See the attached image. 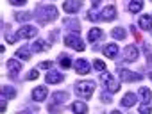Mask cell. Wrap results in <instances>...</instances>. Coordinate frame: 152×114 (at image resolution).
Returning a JSON list of instances; mask_svg holds the SVG:
<instances>
[{"mask_svg": "<svg viewBox=\"0 0 152 114\" xmlns=\"http://www.w3.org/2000/svg\"><path fill=\"white\" fill-rule=\"evenodd\" d=\"M64 45L70 46V48H73V50H77V52H83V50L86 48L84 41L79 38L77 32H70V34H66V36H64Z\"/></svg>", "mask_w": 152, "mask_h": 114, "instance_id": "1", "label": "cell"}, {"mask_svg": "<svg viewBox=\"0 0 152 114\" xmlns=\"http://www.w3.org/2000/svg\"><path fill=\"white\" fill-rule=\"evenodd\" d=\"M57 14H59V11H57L56 6H43V7H39V22L41 23L57 20Z\"/></svg>", "mask_w": 152, "mask_h": 114, "instance_id": "2", "label": "cell"}, {"mask_svg": "<svg viewBox=\"0 0 152 114\" xmlns=\"http://www.w3.org/2000/svg\"><path fill=\"white\" fill-rule=\"evenodd\" d=\"M93 91H95V82H91V80H88V82H77L75 84V93H77L81 98H90L91 95H93Z\"/></svg>", "mask_w": 152, "mask_h": 114, "instance_id": "3", "label": "cell"}, {"mask_svg": "<svg viewBox=\"0 0 152 114\" xmlns=\"http://www.w3.org/2000/svg\"><path fill=\"white\" fill-rule=\"evenodd\" d=\"M36 34H38V27H34V25H23L16 30L18 39H29V38H34Z\"/></svg>", "mask_w": 152, "mask_h": 114, "instance_id": "4", "label": "cell"}, {"mask_svg": "<svg viewBox=\"0 0 152 114\" xmlns=\"http://www.w3.org/2000/svg\"><path fill=\"white\" fill-rule=\"evenodd\" d=\"M118 77H120L124 82H138V80L143 79L141 73H134V71L125 70V68H120V70H118Z\"/></svg>", "mask_w": 152, "mask_h": 114, "instance_id": "5", "label": "cell"}, {"mask_svg": "<svg viewBox=\"0 0 152 114\" xmlns=\"http://www.w3.org/2000/svg\"><path fill=\"white\" fill-rule=\"evenodd\" d=\"M124 57H125L127 63H134L138 57H140V52H138V48H136L134 45H127V46L124 48Z\"/></svg>", "mask_w": 152, "mask_h": 114, "instance_id": "6", "label": "cell"}, {"mask_svg": "<svg viewBox=\"0 0 152 114\" xmlns=\"http://www.w3.org/2000/svg\"><path fill=\"white\" fill-rule=\"evenodd\" d=\"M47 96H48V89L45 86H39V87H34L32 89V100L34 102H43Z\"/></svg>", "mask_w": 152, "mask_h": 114, "instance_id": "7", "label": "cell"}, {"mask_svg": "<svg viewBox=\"0 0 152 114\" xmlns=\"http://www.w3.org/2000/svg\"><path fill=\"white\" fill-rule=\"evenodd\" d=\"M79 7H81V2L79 0H66V2L63 4V9L68 13V14H75L79 11Z\"/></svg>", "mask_w": 152, "mask_h": 114, "instance_id": "8", "label": "cell"}, {"mask_svg": "<svg viewBox=\"0 0 152 114\" xmlns=\"http://www.w3.org/2000/svg\"><path fill=\"white\" fill-rule=\"evenodd\" d=\"M75 71L79 75H88L90 73V63L86 59H77L75 61Z\"/></svg>", "mask_w": 152, "mask_h": 114, "instance_id": "9", "label": "cell"}, {"mask_svg": "<svg viewBox=\"0 0 152 114\" xmlns=\"http://www.w3.org/2000/svg\"><path fill=\"white\" fill-rule=\"evenodd\" d=\"M100 18H102L104 22H111L113 18H116V9H115V6H106V7L102 9V13H100Z\"/></svg>", "mask_w": 152, "mask_h": 114, "instance_id": "10", "label": "cell"}, {"mask_svg": "<svg viewBox=\"0 0 152 114\" xmlns=\"http://www.w3.org/2000/svg\"><path fill=\"white\" fill-rule=\"evenodd\" d=\"M104 55L109 57V59H115V57L118 55V45L116 43H109L104 46Z\"/></svg>", "mask_w": 152, "mask_h": 114, "instance_id": "11", "label": "cell"}, {"mask_svg": "<svg viewBox=\"0 0 152 114\" xmlns=\"http://www.w3.org/2000/svg\"><path fill=\"white\" fill-rule=\"evenodd\" d=\"M72 110H73L75 114H88V105H86L84 102L77 100V102L72 103Z\"/></svg>", "mask_w": 152, "mask_h": 114, "instance_id": "12", "label": "cell"}, {"mask_svg": "<svg viewBox=\"0 0 152 114\" xmlns=\"http://www.w3.org/2000/svg\"><path fill=\"white\" fill-rule=\"evenodd\" d=\"M63 73H57V71H48L47 73V84H57V82H63Z\"/></svg>", "mask_w": 152, "mask_h": 114, "instance_id": "13", "label": "cell"}, {"mask_svg": "<svg viewBox=\"0 0 152 114\" xmlns=\"http://www.w3.org/2000/svg\"><path fill=\"white\" fill-rule=\"evenodd\" d=\"M138 25H140L143 30H150V29H152V16H150V14H141Z\"/></svg>", "mask_w": 152, "mask_h": 114, "instance_id": "14", "label": "cell"}, {"mask_svg": "<svg viewBox=\"0 0 152 114\" xmlns=\"http://www.w3.org/2000/svg\"><path fill=\"white\" fill-rule=\"evenodd\" d=\"M138 95L141 96V100H143V103H150V100H152V91H150L148 87H145V86H141V87H140V91H138Z\"/></svg>", "mask_w": 152, "mask_h": 114, "instance_id": "15", "label": "cell"}, {"mask_svg": "<svg viewBox=\"0 0 152 114\" xmlns=\"http://www.w3.org/2000/svg\"><path fill=\"white\" fill-rule=\"evenodd\" d=\"M136 95L134 93H127V95H124V98H122V105L124 107H132V105H136Z\"/></svg>", "mask_w": 152, "mask_h": 114, "instance_id": "16", "label": "cell"}, {"mask_svg": "<svg viewBox=\"0 0 152 114\" xmlns=\"http://www.w3.org/2000/svg\"><path fill=\"white\" fill-rule=\"evenodd\" d=\"M143 9V0H129V11L131 13H140Z\"/></svg>", "mask_w": 152, "mask_h": 114, "instance_id": "17", "label": "cell"}, {"mask_svg": "<svg viewBox=\"0 0 152 114\" xmlns=\"http://www.w3.org/2000/svg\"><path fill=\"white\" fill-rule=\"evenodd\" d=\"M7 70L13 71L15 75H16L18 71H22V64H20V61H16V59H9V61H7Z\"/></svg>", "mask_w": 152, "mask_h": 114, "instance_id": "18", "label": "cell"}, {"mask_svg": "<svg viewBox=\"0 0 152 114\" xmlns=\"http://www.w3.org/2000/svg\"><path fill=\"white\" fill-rule=\"evenodd\" d=\"M52 100H54L56 103H64V102L68 100V93H64V91H56V93L52 95Z\"/></svg>", "mask_w": 152, "mask_h": 114, "instance_id": "19", "label": "cell"}, {"mask_svg": "<svg viewBox=\"0 0 152 114\" xmlns=\"http://www.w3.org/2000/svg\"><path fill=\"white\" fill-rule=\"evenodd\" d=\"M111 36H113L115 39H125L127 30H125L124 27H116V29H113V30H111Z\"/></svg>", "mask_w": 152, "mask_h": 114, "instance_id": "20", "label": "cell"}, {"mask_svg": "<svg viewBox=\"0 0 152 114\" xmlns=\"http://www.w3.org/2000/svg\"><path fill=\"white\" fill-rule=\"evenodd\" d=\"M102 38V30L100 29H91L90 32H88V41L90 43H95L97 39H100Z\"/></svg>", "mask_w": 152, "mask_h": 114, "instance_id": "21", "label": "cell"}, {"mask_svg": "<svg viewBox=\"0 0 152 114\" xmlns=\"http://www.w3.org/2000/svg\"><path fill=\"white\" fill-rule=\"evenodd\" d=\"M2 96H4V98H7V100L15 98V96H16L15 87H11V86H2Z\"/></svg>", "mask_w": 152, "mask_h": 114, "instance_id": "22", "label": "cell"}, {"mask_svg": "<svg viewBox=\"0 0 152 114\" xmlns=\"http://www.w3.org/2000/svg\"><path fill=\"white\" fill-rule=\"evenodd\" d=\"M31 18H32V14H31V13H25V11L15 13V20H16V22H20V23H23V22H29Z\"/></svg>", "mask_w": 152, "mask_h": 114, "instance_id": "23", "label": "cell"}, {"mask_svg": "<svg viewBox=\"0 0 152 114\" xmlns=\"http://www.w3.org/2000/svg\"><path fill=\"white\" fill-rule=\"evenodd\" d=\"M15 57H20V59H23V61H29L31 59V50L29 48H20V50H16Z\"/></svg>", "mask_w": 152, "mask_h": 114, "instance_id": "24", "label": "cell"}, {"mask_svg": "<svg viewBox=\"0 0 152 114\" xmlns=\"http://www.w3.org/2000/svg\"><path fill=\"white\" fill-rule=\"evenodd\" d=\"M106 86H107V91H109V93H118V91H120V82L115 80V77H113Z\"/></svg>", "mask_w": 152, "mask_h": 114, "instance_id": "25", "label": "cell"}, {"mask_svg": "<svg viewBox=\"0 0 152 114\" xmlns=\"http://www.w3.org/2000/svg\"><path fill=\"white\" fill-rule=\"evenodd\" d=\"M32 50H34V52H45V50H48V45H47V41L39 39V41H36V43L32 45Z\"/></svg>", "mask_w": 152, "mask_h": 114, "instance_id": "26", "label": "cell"}, {"mask_svg": "<svg viewBox=\"0 0 152 114\" xmlns=\"http://www.w3.org/2000/svg\"><path fill=\"white\" fill-rule=\"evenodd\" d=\"M93 68L97 70V71H106V64H104V61H100V59H95L93 61Z\"/></svg>", "mask_w": 152, "mask_h": 114, "instance_id": "27", "label": "cell"}, {"mask_svg": "<svg viewBox=\"0 0 152 114\" xmlns=\"http://www.w3.org/2000/svg\"><path fill=\"white\" fill-rule=\"evenodd\" d=\"M143 50H145V55H147V63H152V48H150V45L143 43Z\"/></svg>", "mask_w": 152, "mask_h": 114, "instance_id": "28", "label": "cell"}, {"mask_svg": "<svg viewBox=\"0 0 152 114\" xmlns=\"http://www.w3.org/2000/svg\"><path fill=\"white\" fill-rule=\"evenodd\" d=\"M111 79H113V75H111V73H107V71H102V73H100V82L107 84Z\"/></svg>", "mask_w": 152, "mask_h": 114, "instance_id": "29", "label": "cell"}, {"mask_svg": "<svg viewBox=\"0 0 152 114\" xmlns=\"http://www.w3.org/2000/svg\"><path fill=\"white\" fill-rule=\"evenodd\" d=\"M150 103H141L140 105V114H150Z\"/></svg>", "mask_w": 152, "mask_h": 114, "instance_id": "30", "label": "cell"}, {"mask_svg": "<svg viewBox=\"0 0 152 114\" xmlns=\"http://www.w3.org/2000/svg\"><path fill=\"white\" fill-rule=\"evenodd\" d=\"M59 63H61V66H63V68H70V66H72V61L68 59V57H64V55H61Z\"/></svg>", "mask_w": 152, "mask_h": 114, "instance_id": "31", "label": "cell"}, {"mask_svg": "<svg viewBox=\"0 0 152 114\" xmlns=\"http://www.w3.org/2000/svg\"><path fill=\"white\" fill-rule=\"evenodd\" d=\"M88 20H90V22H97V20H99V14H97L95 9H90V11H88Z\"/></svg>", "mask_w": 152, "mask_h": 114, "instance_id": "32", "label": "cell"}, {"mask_svg": "<svg viewBox=\"0 0 152 114\" xmlns=\"http://www.w3.org/2000/svg\"><path fill=\"white\" fill-rule=\"evenodd\" d=\"M38 77H39V71H38V70H32V71L27 75V80H36Z\"/></svg>", "mask_w": 152, "mask_h": 114, "instance_id": "33", "label": "cell"}, {"mask_svg": "<svg viewBox=\"0 0 152 114\" xmlns=\"http://www.w3.org/2000/svg\"><path fill=\"white\" fill-rule=\"evenodd\" d=\"M39 68H41V70H50V68H52V63H50V61H45V63L39 64Z\"/></svg>", "mask_w": 152, "mask_h": 114, "instance_id": "34", "label": "cell"}, {"mask_svg": "<svg viewBox=\"0 0 152 114\" xmlns=\"http://www.w3.org/2000/svg\"><path fill=\"white\" fill-rule=\"evenodd\" d=\"M6 39H7L9 43H16V41H18V38H16V34H15V36H13V34H7V36H6Z\"/></svg>", "mask_w": 152, "mask_h": 114, "instance_id": "35", "label": "cell"}, {"mask_svg": "<svg viewBox=\"0 0 152 114\" xmlns=\"http://www.w3.org/2000/svg\"><path fill=\"white\" fill-rule=\"evenodd\" d=\"M9 2H11L13 6H25L27 0H9Z\"/></svg>", "mask_w": 152, "mask_h": 114, "instance_id": "36", "label": "cell"}, {"mask_svg": "<svg viewBox=\"0 0 152 114\" xmlns=\"http://www.w3.org/2000/svg\"><path fill=\"white\" fill-rule=\"evenodd\" d=\"M102 102H104V103H109V102H111V96H109V95H104V96H102Z\"/></svg>", "mask_w": 152, "mask_h": 114, "instance_id": "37", "label": "cell"}, {"mask_svg": "<svg viewBox=\"0 0 152 114\" xmlns=\"http://www.w3.org/2000/svg\"><path fill=\"white\" fill-rule=\"evenodd\" d=\"M18 114H31V110H20Z\"/></svg>", "mask_w": 152, "mask_h": 114, "instance_id": "38", "label": "cell"}, {"mask_svg": "<svg viewBox=\"0 0 152 114\" xmlns=\"http://www.w3.org/2000/svg\"><path fill=\"white\" fill-rule=\"evenodd\" d=\"M111 114H122L120 110H111Z\"/></svg>", "mask_w": 152, "mask_h": 114, "instance_id": "39", "label": "cell"}, {"mask_svg": "<svg viewBox=\"0 0 152 114\" xmlns=\"http://www.w3.org/2000/svg\"><path fill=\"white\" fill-rule=\"evenodd\" d=\"M99 4V0H93V6H97Z\"/></svg>", "mask_w": 152, "mask_h": 114, "instance_id": "40", "label": "cell"}, {"mask_svg": "<svg viewBox=\"0 0 152 114\" xmlns=\"http://www.w3.org/2000/svg\"><path fill=\"white\" fill-rule=\"evenodd\" d=\"M150 77H152V75H150Z\"/></svg>", "mask_w": 152, "mask_h": 114, "instance_id": "41", "label": "cell"}]
</instances>
